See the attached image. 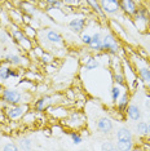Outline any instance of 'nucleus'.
Segmentation results:
<instances>
[{
    "label": "nucleus",
    "mask_w": 150,
    "mask_h": 151,
    "mask_svg": "<svg viewBox=\"0 0 150 151\" xmlns=\"http://www.w3.org/2000/svg\"><path fill=\"white\" fill-rule=\"evenodd\" d=\"M80 39H81V43H83V44H86V45H89V43H91V40H92V36L89 35V34L81 32Z\"/></svg>",
    "instance_id": "obj_30"
},
{
    "label": "nucleus",
    "mask_w": 150,
    "mask_h": 151,
    "mask_svg": "<svg viewBox=\"0 0 150 151\" xmlns=\"http://www.w3.org/2000/svg\"><path fill=\"white\" fill-rule=\"evenodd\" d=\"M149 134H150V124H149Z\"/></svg>",
    "instance_id": "obj_38"
},
{
    "label": "nucleus",
    "mask_w": 150,
    "mask_h": 151,
    "mask_svg": "<svg viewBox=\"0 0 150 151\" xmlns=\"http://www.w3.org/2000/svg\"><path fill=\"white\" fill-rule=\"evenodd\" d=\"M23 32L27 34L26 36H27V37H30V39H34V37L36 36V31H35V30H32L30 26H26V27H25V30H23Z\"/></svg>",
    "instance_id": "obj_28"
},
{
    "label": "nucleus",
    "mask_w": 150,
    "mask_h": 151,
    "mask_svg": "<svg viewBox=\"0 0 150 151\" xmlns=\"http://www.w3.org/2000/svg\"><path fill=\"white\" fill-rule=\"evenodd\" d=\"M117 150H132L133 149V143H124V142H117L115 146Z\"/></svg>",
    "instance_id": "obj_24"
},
{
    "label": "nucleus",
    "mask_w": 150,
    "mask_h": 151,
    "mask_svg": "<svg viewBox=\"0 0 150 151\" xmlns=\"http://www.w3.org/2000/svg\"><path fill=\"white\" fill-rule=\"evenodd\" d=\"M52 99H53V97L43 96V97H40L38 101L34 102V109H35L38 112H43L44 110H47L49 106H52V104H53Z\"/></svg>",
    "instance_id": "obj_6"
},
{
    "label": "nucleus",
    "mask_w": 150,
    "mask_h": 151,
    "mask_svg": "<svg viewBox=\"0 0 150 151\" xmlns=\"http://www.w3.org/2000/svg\"><path fill=\"white\" fill-rule=\"evenodd\" d=\"M3 60H4V62H6L13 67H18V66H22L23 65V60H25V58L18 56V54L9 53V54H5V56L3 57Z\"/></svg>",
    "instance_id": "obj_10"
},
{
    "label": "nucleus",
    "mask_w": 150,
    "mask_h": 151,
    "mask_svg": "<svg viewBox=\"0 0 150 151\" xmlns=\"http://www.w3.org/2000/svg\"><path fill=\"white\" fill-rule=\"evenodd\" d=\"M6 120H9V119L6 116L5 111L4 110H0V123H6Z\"/></svg>",
    "instance_id": "obj_32"
},
{
    "label": "nucleus",
    "mask_w": 150,
    "mask_h": 151,
    "mask_svg": "<svg viewBox=\"0 0 150 151\" xmlns=\"http://www.w3.org/2000/svg\"><path fill=\"white\" fill-rule=\"evenodd\" d=\"M84 26H86V18H73L69 22V27L71 29V31H74L75 34H80L83 32Z\"/></svg>",
    "instance_id": "obj_12"
},
{
    "label": "nucleus",
    "mask_w": 150,
    "mask_h": 151,
    "mask_svg": "<svg viewBox=\"0 0 150 151\" xmlns=\"http://www.w3.org/2000/svg\"><path fill=\"white\" fill-rule=\"evenodd\" d=\"M70 138L75 145H80V143L83 142V137H81V134L79 132H75V130L74 132H70Z\"/></svg>",
    "instance_id": "obj_23"
},
{
    "label": "nucleus",
    "mask_w": 150,
    "mask_h": 151,
    "mask_svg": "<svg viewBox=\"0 0 150 151\" xmlns=\"http://www.w3.org/2000/svg\"><path fill=\"white\" fill-rule=\"evenodd\" d=\"M96 128H97L98 132L104 133V134H107V133H110L111 130H112L114 125H112V122L109 118H101L97 122Z\"/></svg>",
    "instance_id": "obj_7"
},
{
    "label": "nucleus",
    "mask_w": 150,
    "mask_h": 151,
    "mask_svg": "<svg viewBox=\"0 0 150 151\" xmlns=\"http://www.w3.org/2000/svg\"><path fill=\"white\" fill-rule=\"evenodd\" d=\"M87 3L92 6V9H93V11L96 12L98 16H101V17H104V16H105V13H104V11H102L100 3H98L97 0H87Z\"/></svg>",
    "instance_id": "obj_19"
},
{
    "label": "nucleus",
    "mask_w": 150,
    "mask_h": 151,
    "mask_svg": "<svg viewBox=\"0 0 150 151\" xmlns=\"http://www.w3.org/2000/svg\"><path fill=\"white\" fill-rule=\"evenodd\" d=\"M21 45V48H23L25 50H31V48H32V42H31V39L30 37H23L22 40H19V42H17Z\"/></svg>",
    "instance_id": "obj_22"
},
{
    "label": "nucleus",
    "mask_w": 150,
    "mask_h": 151,
    "mask_svg": "<svg viewBox=\"0 0 150 151\" xmlns=\"http://www.w3.org/2000/svg\"><path fill=\"white\" fill-rule=\"evenodd\" d=\"M136 132L140 136H149V124L146 122L138 120V123L136 124Z\"/></svg>",
    "instance_id": "obj_16"
},
{
    "label": "nucleus",
    "mask_w": 150,
    "mask_h": 151,
    "mask_svg": "<svg viewBox=\"0 0 150 151\" xmlns=\"http://www.w3.org/2000/svg\"><path fill=\"white\" fill-rule=\"evenodd\" d=\"M146 87H148V91L150 92V81H149V83H146Z\"/></svg>",
    "instance_id": "obj_36"
},
{
    "label": "nucleus",
    "mask_w": 150,
    "mask_h": 151,
    "mask_svg": "<svg viewBox=\"0 0 150 151\" xmlns=\"http://www.w3.org/2000/svg\"><path fill=\"white\" fill-rule=\"evenodd\" d=\"M100 5L104 13H107V14H115L120 9L119 0H100Z\"/></svg>",
    "instance_id": "obj_5"
},
{
    "label": "nucleus",
    "mask_w": 150,
    "mask_h": 151,
    "mask_svg": "<svg viewBox=\"0 0 150 151\" xmlns=\"http://www.w3.org/2000/svg\"><path fill=\"white\" fill-rule=\"evenodd\" d=\"M125 79H124V76L122 74H119V73H117V74H114V81H115V84H118V85H120V87H123V85L125 84Z\"/></svg>",
    "instance_id": "obj_26"
},
{
    "label": "nucleus",
    "mask_w": 150,
    "mask_h": 151,
    "mask_svg": "<svg viewBox=\"0 0 150 151\" xmlns=\"http://www.w3.org/2000/svg\"><path fill=\"white\" fill-rule=\"evenodd\" d=\"M102 49L109 54H117L119 52V43L112 34H106L102 37Z\"/></svg>",
    "instance_id": "obj_3"
},
{
    "label": "nucleus",
    "mask_w": 150,
    "mask_h": 151,
    "mask_svg": "<svg viewBox=\"0 0 150 151\" xmlns=\"http://www.w3.org/2000/svg\"><path fill=\"white\" fill-rule=\"evenodd\" d=\"M128 105H129V93L124 92L123 94H120V97L117 101V107L119 110V112H125Z\"/></svg>",
    "instance_id": "obj_15"
},
{
    "label": "nucleus",
    "mask_w": 150,
    "mask_h": 151,
    "mask_svg": "<svg viewBox=\"0 0 150 151\" xmlns=\"http://www.w3.org/2000/svg\"><path fill=\"white\" fill-rule=\"evenodd\" d=\"M8 106H9L8 102H5L4 99H3L1 97H0V110H5L6 107H8Z\"/></svg>",
    "instance_id": "obj_33"
},
{
    "label": "nucleus",
    "mask_w": 150,
    "mask_h": 151,
    "mask_svg": "<svg viewBox=\"0 0 150 151\" xmlns=\"http://www.w3.org/2000/svg\"><path fill=\"white\" fill-rule=\"evenodd\" d=\"M1 91H3V87H1V83H0V93H1Z\"/></svg>",
    "instance_id": "obj_37"
},
{
    "label": "nucleus",
    "mask_w": 150,
    "mask_h": 151,
    "mask_svg": "<svg viewBox=\"0 0 150 151\" xmlns=\"http://www.w3.org/2000/svg\"><path fill=\"white\" fill-rule=\"evenodd\" d=\"M98 61L96 57H89V60L87 61L86 63H84V70L86 71H91V70H96L98 67Z\"/></svg>",
    "instance_id": "obj_17"
},
{
    "label": "nucleus",
    "mask_w": 150,
    "mask_h": 151,
    "mask_svg": "<svg viewBox=\"0 0 150 151\" xmlns=\"http://www.w3.org/2000/svg\"><path fill=\"white\" fill-rule=\"evenodd\" d=\"M117 141L124 143H133V136L128 128H120L117 132Z\"/></svg>",
    "instance_id": "obj_8"
},
{
    "label": "nucleus",
    "mask_w": 150,
    "mask_h": 151,
    "mask_svg": "<svg viewBox=\"0 0 150 151\" xmlns=\"http://www.w3.org/2000/svg\"><path fill=\"white\" fill-rule=\"evenodd\" d=\"M125 112H127V116L131 120H133V122L137 123L138 120H141V110H140V107L137 105H128L127 110H125Z\"/></svg>",
    "instance_id": "obj_13"
},
{
    "label": "nucleus",
    "mask_w": 150,
    "mask_h": 151,
    "mask_svg": "<svg viewBox=\"0 0 150 151\" xmlns=\"http://www.w3.org/2000/svg\"><path fill=\"white\" fill-rule=\"evenodd\" d=\"M19 76V73L17 70L13 68V66L8 65L6 62H3L0 63V83H5L8 81L11 78H18Z\"/></svg>",
    "instance_id": "obj_4"
},
{
    "label": "nucleus",
    "mask_w": 150,
    "mask_h": 151,
    "mask_svg": "<svg viewBox=\"0 0 150 151\" xmlns=\"http://www.w3.org/2000/svg\"><path fill=\"white\" fill-rule=\"evenodd\" d=\"M149 119H150V114H149Z\"/></svg>",
    "instance_id": "obj_39"
},
{
    "label": "nucleus",
    "mask_w": 150,
    "mask_h": 151,
    "mask_svg": "<svg viewBox=\"0 0 150 151\" xmlns=\"http://www.w3.org/2000/svg\"><path fill=\"white\" fill-rule=\"evenodd\" d=\"M45 39L47 42H49L50 44L54 45H61L63 43V37L58 31H54V30H48L45 34Z\"/></svg>",
    "instance_id": "obj_11"
},
{
    "label": "nucleus",
    "mask_w": 150,
    "mask_h": 151,
    "mask_svg": "<svg viewBox=\"0 0 150 151\" xmlns=\"http://www.w3.org/2000/svg\"><path fill=\"white\" fill-rule=\"evenodd\" d=\"M145 109L150 111V96H148V97L145 98Z\"/></svg>",
    "instance_id": "obj_34"
},
{
    "label": "nucleus",
    "mask_w": 150,
    "mask_h": 151,
    "mask_svg": "<svg viewBox=\"0 0 150 151\" xmlns=\"http://www.w3.org/2000/svg\"><path fill=\"white\" fill-rule=\"evenodd\" d=\"M30 110L29 104H18V105H9L4 111L9 120H17L23 118V115Z\"/></svg>",
    "instance_id": "obj_2"
},
{
    "label": "nucleus",
    "mask_w": 150,
    "mask_h": 151,
    "mask_svg": "<svg viewBox=\"0 0 150 151\" xmlns=\"http://www.w3.org/2000/svg\"><path fill=\"white\" fill-rule=\"evenodd\" d=\"M138 76L144 83H149L150 81V70L148 67H141L138 68Z\"/></svg>",
    "instance_id": "obj_18"
},
{
    "label": "nucleus",
    "mask_w": 150,
    "mask_h": 151,
    "mask_svg": "<svg viewBox=\"0 0 150 151\" xmlns=\"http://www.w3.org/2000/svg\"><path fill=\"white\" fill-rule=\"evenodd\" d=\"M22 8H23V11L27 12L30 16L35 13V8H34L32 5H29V4H22Z\"/></svg>",
    "instance_id": "obj_31"
},
{
    "label": "nucleus",
    "mask_w": 150,
    "mask_h": 151,
    "mask_svg": "<svg viewBox=\"0 0 150 151\" xmlns=\"http://www.w3.org/2000/svg\"><path fill=\"white\" fill-rule=\"evenodd\" d=\"M19 150H31L32 149V141L27 137H23V138L19 139Z\"/></svg>",
    "instance_id": "obj_20"
},
{
    "label": "nucleus",
    "mask_w": 150,
    "mask_h": 151,
    "mask_svg": "<svg viewBox=\"0 0 150 151\" xmlns=\"http://www.w3.org/2000/svg\"><path fill=\"white\" fill-rule=\"evenodd\" d=\"M101 150H106V151H112V150H117L115 149V146L112 145V143L110 142V141H105L104 143H102V146H101Z\"/></svg>",
    "instance_id": "obj_27"
},
{
    "label": "nucleus",
    "mask_w": 150,
    "mask_h": 151,
    "mask_svg": "<svg viewBox=\"0 0 150 151\" xmlns=\"http://www.w3.org/2000/svg\"><path fill=\"white\" fill-rule=\"evenodd\" d=\"M45 1H47V3H48V4H49V5H50V4H53V3H54V1H56V0H45Z\"/></svg>",
    "instance_id": "obj_35"
},
{
    "label": "nucleus",
    "mask_w": 150,
    "mask_h": 151,
    "mask_svg": "<svg viewBox=\"0 0 150 151\" xmlns=\"http://www.w3.org/2000/svg\"><path fill=\"white\" fill-rule=\"evenodd\" d=\"M122 94V89H120V85H114V87L111 88V99L114 104H117V101L119 99V97H120Z\"/></svg>",
    "instance_id": "obj_21"
},
{
    "label": "nucleus",
    "mask_w": 150,
    "mask_h": 151,
    "mask_svg": "<svg viewBox=\"0 0 150 151\" xmlns=\"http://www.w3.org/2000/svg\"><path fill=\"white\" fill-rule=\"evenodd\" d=\"M0 97L4 99L5 102H8L9 105H18V104H29L31 96L27 93L26 91H19L16 88H3Z\"/></svg>",
    "instance_id": "obj_1"
},
{
    "label": "nucleus",
    "mask_w": 150,
    "mask_h": 151,
    "mask_svg": "<svg viewBox=\"0 0 150 151\" xmlns=\"http://www.w3.org/2000/svg\"><path fill=\"white\" fill-rule=\"evenodd\" d=\"M17 150H19L18 146H16L13 142H9L3 146V151H17Z\"/></svg>",
    "instance_id": "obj_29"
},
{
    "label": "nucleus",
    "mask_w": 150,
    "mask_h": 151,
    "mask_svg": "<svg viewBox=\"0 0 150 151\" xmlns=\"http://www.w3.org/2000/svg\"><path fill=\"white\" fill-rule=\"evenodd\" d=\"M88 48L93 52H104V49H102V35L100 32H96L94 35H92V40Z\"/></svg>",
    "instance_id": "obj_9"
},
{
    "label": "nucleus",
    "mask_w": 150,
    "mask_h": 151,
    "mask_svg": "<svg viewBox=\"0 0 150 151\" xmlns=\"http://www.w3.org/2000/svg\"><path fill=\"white\" fill-rule=\"evenodd\" d=\"M119 5L120 9L127 14H135L137 8H136V3L133 0H119Z\"/></svg>",
    "instance_id": "obj_14"
},
{
    "label": "nucleus",
    "mask_w": 150,
    "mask_h": 151,
    "mask_svg": "<svg viewBox=\"0 0 150 151\" xmlns=\"http://www.w3.org/2000/svg\"><path fill=\"white\" fill-rule=\"evenodd\" d=\"M40 58H42V61H43L44 63H52L53 62L52 54L48 53V52H43L42 54H40Z\"/></svg>",
    "instance_id": "obj_25"
}]
</instances>
